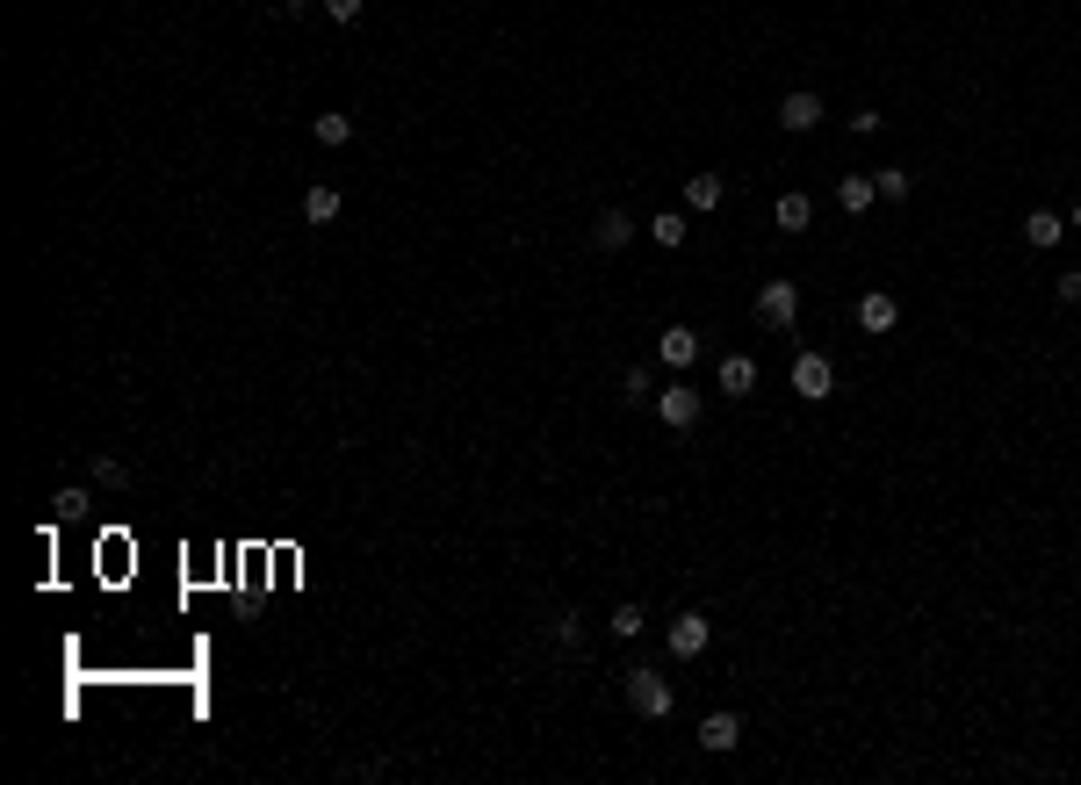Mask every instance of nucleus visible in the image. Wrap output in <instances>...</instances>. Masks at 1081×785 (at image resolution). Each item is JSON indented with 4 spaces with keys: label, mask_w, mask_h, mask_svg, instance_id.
<instances>
[{
    "label": "nucleus",
    "mask_w": 1081,
    "mask_h": 785,
    "mask_svg": "<svg viewBox=\"0 0 1081 785\" xmlns=\"http://www.w3.org/2000/svg\"><path fill=\"white\" fill-rule=\"evenodd\" d=\"M873 203H879L873 174H844V180H836V209H844V217H865Z\"/></svg>",
    "instance_id": "nucleus-13"
},
{
    "label": "nucleus",
    "mask_w": 1081,
    "mask_h": 785,
    "mask_svg": "<svg viewBox=\"0 0 1081 785\" xmlns=\"http://www.w3.org/2000/svg\"><path fill=\"white\" fill-rule=\"evenodd\" d=\"M649 411H657V419L671 425V433H692L699 411H707V396H699L692 382H671V390H657V404H649Z\"/></svg>",
    "instance_id": "nucleus-5"
},
{
    "label": "nucleus",
    "mask_w": 1081,
    "mask_h": 785,
    "mask_svg": "<svg viewBox=\"0 0 1081 785\" xmlns=\"http://www.w3.org/2000/svg\"><path fill=\"white\" fill-rule=\"evenodd\" d=\"M1068 230H1081V195H1074V209H1068Z\"/></svg>",
    "instance_id": "nucleus-28"
},
{
    "label": "nucleus",
    "mask_w": 1081,
    "mask_h": 785,
    "mask_svg": "<svg viewBox=\"0 0 1081 785\" xmlns=\"http://www.w3.org/2000/svg\"><path fill=\"white\" fill-rule=\"evenodd\" d=\"M635 238H642V224H635L628 209H599V224H591V253H628Z\"/></svg>",
    "instance_id": "nucleus-7"
},
{
    "label": "nucleus",
    "mask_w": 1081,
    "mask_h": 785,
    "mask_svg": "<svg viewBox=\"0 0 1081 785\" xmlns=\"http://www.w3.org/2000/svg\"><path fill=\"white\" fill-rule=\"evenodd\" d=\"M311 137L325 151H340V145H354V116H340V109H325V116H311Z\"/></svg>",
    "instance_id": "nucleus-15"
},
{
    "label": "nucleus",
    "mask_w": 1081,
    "mask_h": 785,
    "mask_svg": "<svg viewBox=\"0 0 1081 785\" xmlns=\"http://www.w3.org/2000/svg\"><path fill=\"white\" fill-rule=\"evenodd\" d=\"M757 325L765 332H794V317H800V288L786 282V274H772V282H757Z\"/></svg>",
    "instance_id": "nucleus-2"
},
{
    "label": "nucleus",
    "mask_w": 1081,
    "mask_h": 785,
    "mask_svg": "<svg viewBox=\"0 0 1081 785\" xmlns=\"http://www.w3.org/2000/svg\"><path fill=\"white\" fill-rule=\"evenodd\" d=\"M873 188H879V203H908L916 174H908V166H873Z\"/></svg>",
    "instance_id": "nucleus-18"
},
{
    "label": "nucleus",
    "mask_w": 1081,
    "mask_h": 785,
    "mask_svg": "<svg viewBox=\"0 0 1081 785\" xmlns=\"http://www.w3.org/2000/svg\"><path fill=\"white\" fill-rule=\"evenodd\" d=\"M1053 296H1060V303H1081V267H1068V274H1060V282H1053Z\"/></svg>",
    "instance_id": "nucleus-26"
},
{
    "label": "nucleus",
    "mask_w": 1081,
    "mask_h": 785,
    "mask_svg": "<svg viewBox=\"0 0 1081 785\" xmlns=\"http://www.w3.org/2000/svg\"><path fill=\"white\" fill-rule=\"evenodd\" d=\"M340 209H346V195L332 188V180H317V188H303V224H340Z\"/></svg>",
    "instance_id": "nucleus-11"
},
{
    "label": "nucleus",
    "mask_w": 1081,
    "mask_h": 785,
    "mask_svg": "<svg viewBox=\"0 0 1081 785\" xmlns=\"http://www.w3.org/2000/svg\"><path fill=\"white\" fill-rule=\"evenodd\" d=\"M303 8H317V0H274V14H303Z\"/></svg>",
    "instance_id": "nucleus-27"
},
{
    "label": "nucleus",
    "mask_w": 1081,
    "mask_h": 785,
    "mask_svg": "<svg viewBox=\"0 0 1081 785\" xmlns=\"http://www.w3.org/2000/svg\"><path fill=\"white\" fill-rule=\"evenodd\" d=\"M642 238H657L664 253H678V245H685V217H678V209H657V217L642 224Z\"/></svg>",
    "instance_id": "nucleus-19"
},
{
    "label": "nucleus",
    "mask_w": 1081,
    "mask_h": 785,
    "mask_svg": "<svg viewBox=\"0 0 1081 785\" xmlns=\"http://www.w3.org/2000/svg\"><path fill=\"white\" fill-rule=\"evenodd\" d=\"M707 641H714V620H707L699 606L671 612V627H664V649H671L678 664H692V656H707Z\"/></svg>",
    "instance_id": "nucleus-3"
},
{
    "label": "nucleus",
    "mask_w": 1081,
    "mask_h": 785,
    "mask_svg": "<svg viewBox=\"0 0 1081 785\" xmlns=\"http://www.w3.org/2000/svg\"><path fill=\"white\" fill-rule=\"evenodd\" d=\"M87 512H95L87 490H58V498H51V519H87Z\"/></svg>",
    "instance_id": "nucleus-24"
},
{
    "label": "nucleus",
    "mask_w": 1081,
    "mask_h": 785,
    "mask_svg": "<svg viewBox=\"0 0 1081 785\" xmlns=\"http://www.w3.org/2000/svg\"><path fill=\"white\" fill-rule=\"evenodd\" d=\"M836 390V361L829 353H794V396L800 404H829Z\"/></svg>",
    "instance_id": "nucleus-4"
},
{
    "label": "nucleus",
    "mask_w": 1081,
    "mask_h": 785,
    "mask_svg": "<svg viewBox=\"0 0 1081 785\" xmlns=\"http://www.w3.org/2000/svg\"><path fill=\"white\" fill-rule=\"evenodd\" d=\"M736 743H743V714H736V706H714V714L699 720V749H714V757H728Z\"/></svg>",
    "instance_id": "nucleus-8"
},
{
    "label": "nucleus",
    "mask_w": 1081,
    "mask_h": 785,
    "mask_svg": "<svg viewBox=\"0 0 1081 785\" xmlns=\"http://www.w3.org/2000/svg\"><path fill=\"white\" fill-rule=\"evenodd\" d=\"M894 325H902V303H894L887 296V288H865V296H858V332H894Z\"/></svg>",
    "instance_id": "nucleus-10"
},
{
    "label": "nucleus",
    "mask_w": 1081,
    "mask_h": 785,
    "mask_svg": "<svg viewBox=\"0 0 1081 785\" xmlns=\"http://www.w3.org/2000/svg\"><path fill=\"white\" fill-rule=\"evenodd\" d=\"M620 396L628 404H657V375L649 367H620Z\"/></svg>",
    "instance_id": "nucleus-21"
},
{
    "label": "nucleus",
    "mask_w": 1081,
    "mask_h": 785,
    "mask_svg": "<svg viewBox=\"0 0 1081 785\" xmlns=\"http://www.w3.org/2000/svg\"><path fill=\"white\" fill-rule=\"evenodd\" d=\"M87 475H95L101 490H124V483H130V469H124L116 454H95V461H87Z\"/></svg>",
    "instance_id": "nucleus-23"
},
{
    "label": "nucleus",
    "mask_w": 1081,
    "mask_h": 785,
    "mask_svg": "<svg viewBox=\"0 0 1081 785\" xmlns=\"http://www.w3.org/2000/svg\"><path fill=\"white\" fill-rule=\"evenodd\" d=\"M657 361L685 375V367L699 361V332H692V325H664V332H657Z\"/></svg>",
    "instance_id": "nucleus-9"
},
{
    "label": "nucleus",
    "mask_w": 1081,
    "mask_h": 785,
    "mask_svg": "<svg viewBox=\"0 0 1081 785\" xmlns=\"http://www.w3.org/2000/svg\"><path fill=\"white\" fill-rule=\"evenodd\" d=\"M620 699H628V714H642V720H671L678 714V691H671V677H664L657 664H635L628 677H620Z\"/></svg>",
    "instance_id": "nucleus-1"
},
{
    "label": "nucleus",
    "mask_w": 1081,
    "mask_h": 785,
    "mask_svg": "<svg viewBox=\"0 0 1081 785\" xmlns=\"http://www.w3.org/2000/svg\"><path fill=\"white\" fill-rule=\"evenodd\" d=\"M721 195H728L721 174H692V180H685V209H721Z\"/></svg>",
    "instance_id": "nucleus-17"
},
{
    "label": "nucleus",
    "mask_w": 1081,
    "mask_h": 785,
    "mask_svg": "<svg viewBox=\"0 0 1081 785\" xmlns=\"http://www.w3.org/2000/svg\"><path fill=\"white\" fill-rule=\"evenodd\" d=\"M772 224H779L786 238H800V230L815 224V203H808V195H800V188H786L779 203H772Z\"/></svg>",
    "instance_id": "nucleus-12"
},
{
    "label": "nucleus",
    "mask_w": 1081,
    "mask_h": 785,
    "mask_svg": "<svg viewBox=\"0 0 1081 785\" xmlns=\"http://www.w3.org/2000/svg\"><path fill=\"white\" fill-rule=\"evenodd\" d=\"M1060 238H1068V217H1053V209H1031V217H1024V245H1031V253H1053Z\"/></svg>",
    "instance_id": "nucleus-14"
},
{
    "label": "nucleus",
    "mask_w": 1081,
    "mask_h": 785,
    "mask_svg": "<svg viewBox=\"0 0 1081 785\" xmlns=\"http://www.w3.org/2000/svg\"><path fill=\"white\" fill-rule=\"evenodd\" d=\"M317 8H325V14H332V22H340V29H354L361 14H368V0H317Z\"/></svg>",
    "instance_id": "nucleus-25"
},
{
    "label": "nucleus",
    "mask_w": 1081,
    "mask_h": 785,
    "mask_svg": "<svg viewBox=\"0 0 1081 785\" xmlns=\"http://www.w3.org/2000/svg\"><path fill=\"white\" fill-rule=\"evenodd\" d=\"M757 390V361L750 353H728L721 361V396H750Z\"/></svg>",
    "instance_id": "nucleus-16"
},
{
    "label": "nucleus",
    "mask_w": 1081,
    "mask_h": 785,
    "mask_svg": "<svg viewBox=\"0 0 1081 785\" xmlns=\"http://www.w3.org/2000/svg\"><path fill=\"white\" fill-rule=\"evenodd\" d=\"M822 122H829V109H822L815 87H794V95L779 101V130L786 137H808V130H822Z\"/></svg>",
    "instance_id": "nucleus-6"
},
{
    "label": "nucleus",
    "mask_w": 1081,
    "mask_h": 785,
    "mask_svg": "<svg viewBox=\"0 0 1081 785\" xmlns=\"http://www.w3.org/2000/svg\"><path fill=\"white\" fill-rule=\"evenodd\" d=\"M548 641H556V649H562V656H570V649H577V641H584V620H577V612H570V606H562V612H556V620H548Z\"/></svg>",
    "instance_id": "nucleus-22"
},
{
    "label": "nucleus",
    "mask_w": 1081,
    "mask_h": 785,
    "mask_svg": "<svg viewBox=\"0 0 1081 785\" xmlns=\"http://www.w3.org/2000/svg\"><path fill=\"white\" fill-rule=\"evenodd\" d=\"M642 627H649V612H642V606H635V598H620V606H613V620H606V635H620V641H635V635H642Z\"/></svg>",
    "instance_id": "nucleus-20"
}]
</instances>
